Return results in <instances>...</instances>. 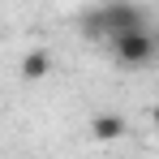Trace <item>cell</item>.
Wrapping results in <instances>:
<instances>
[{"label": "cell", "mask_w": 159, "mask_h": 159, "mask_svg": "<svg viewBox=\"0 0 159 159\" xmlns=\"http://www.w3.org/2000/svg\"><path fill=\"white\" fill-rule=\"evenodd\" d=\"M82 30L90 39H120L133 30H146V9L138 4H99V9H86L82 13Z\"/></svg>", "instance_id": "cell-1"}, {"label": "cell", "mask_w": 159, "mask_h": 159, "mask_svg": "<svg viewBox=\"0 0 159 159\" xmlns=\"http://www.w3.org/2000/svg\"><path fill=\"white\" fill-rule=\"evenodd\" d=\"M112 56H116L125 69H142V65H151L159 56V34L151 26L133 30V34H120V39H112Z\"/></svg>", "instance_id": "cell-2"}, {"label": "cell", "mask_w": 159, "mask_h": 159, "mask_svg": "<svg viewBox=\"0 0 159 159\" xmlns=\"http://www.w3.org/2000/svg\"><path fill=\"white\" fill-rule=\"evenodd\" d=\"M90 133H95L99 142H120V138H125V116H116V112H99V116L90 120Z\"/></svg>", "instance_id": "cell-3"}, {"label": "cell", "mask_w": 159, "mask_h": 159, "mask_svg": "<svg viewBox=\"0 0 159 159\" xmlns=\"http://www.w3.org/2000/svg\"><path fill=\"white\" fill-rule=\"evenodd\" d=\"M52 73V56L43 52V48H34V52L22 56V78L26 82H39V78H48Z\"/></svg>", "instance_id": "cell-4"}]
</instances>
